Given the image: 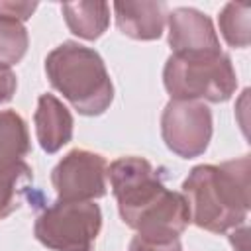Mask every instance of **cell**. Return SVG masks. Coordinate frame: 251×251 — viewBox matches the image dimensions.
Listing matches in <instances>:
<instances>
[{"label": "cell", "instance_id": "d6986e66", "mask_svg": "<svg viewBox=\"0 0 251 251\" xmlns=\"http://www.w3.org/2000/svg\"><path fill=\"white\" fill-rule=\"evenodd\" d=\"M247 233H249V229H247L245 224H241V226H237V227L231 229L229 241H231V245L235 247V251H247V239H249Z\"/></svg>", "mask_w": 251, "mask_h": 251}, {"label": "cell", "instance_id": "3957f363", "mask_svg": "<svg viewBox=\"0 0 251 251\" xmlns=\"http://www.w3.org/2000/svg\"><path fill=\"white\" fill-rule=\"evenodd\" d=\"M45 73L80 114L100 116L114 98V86L102 57L76 41H65L45 59Z\"/></svg>", "mask_w": 251, "mask_h": 251}, {"label": "cell", "instance_id": "ac0fdd59", "mask_svg": "<svg viewBox=\"0 0 251 251\" xmlns=\"http://www.w3.org/2000/svg\"><path fill=\"white\" fill-rule=\"evenodd\" d=\"M16 86H18V80H16L14 71L10 67L0 65V104L8 102L14 96Z\"/></svg>", "mask_w": 251, "mask_h": 251}, {"label": "cell", "instance_id": "e0dca14e", "mask_svg": "<svg viewBox=\"0 0 251 251\" xmlns=\"http://www.w3.org/2000/svg\"><path fill=\"white\" fill-rule=\"evenodd\" d=\"M129 251H182V249L178 239L155 241V239H145L141 235H135L129 243Z\"/></svg>", "mask_w": 251, "mask_h": 251}, {"label": "cell", "instance_id": "6da1fadb", "mask_svg": "<svg viewBox=\"0 0 251 251\" xmlns=\"http://www.w3.org/2000/svg\"><path fill=\"white\" fill-rule=\"evenodd\" d=\"M122 220L137 235L155 241L178 239L190 222L186 200L169 190L143 157H120L108 167Z\"/></svg>", "mask_w": 251, "mask_h": 251}, {"label": "cell", "instance_id": "30bf717a", "mask_svg": "<svg viewBox=\"0 0 251 251\" xmlns=\"http://www.w3.org/2000/svg\"><path fill=\"white\" fill-rule=\"evenodd\" d=\"M35 133L43 151L57 153L73 137V116L53 94H41L35 110Z\"/></svg>", "mask_w": 251, "mask_h": 251}, {"label": "cell", "instance_id": "8fae6325", "mask_svg": "<svg viewBox=\"0 0 251 251\" xmlns=\"http://www.w3.org/2000/svg\"><path fill=\"white\" fill-rule=\"evenodd\" d=\"M61 10L69 29L82 39L100 37L110 24V6L106 2H65Z\"/></svg>", "mask_w": 251, "mask_h": 251}, {"label": "cell", "instance_id": "7a4b0ae2", "mask_svg": "<svg viewBox=\"0 0 251 251\" xmlns=\"http://www.w3.org/2000/svg\"><path fill=\"white\" fill-rule=\"evenodd\" d=\"M249 157L243 155L222 165H198L182 182V196L190 222L198 227L224 233L247 220L251 204Z\"/></svg>", "mask_w": 251, "mask_h": 251}, {"label": "cell", "instance_id": "52a82bcc", "mask_svg": "<svg viewBox=\"0 0 251 251\" xmlns=\"http://www.w3.org/2000/svg\"><path fill=\"white\" fill-rule=\"evenodd\" d=\"M108 163L102 155L73 149L53 169L51 180L59 194V200L86 202L102 198L106 194Z\"/></svg>", "mask_w": 251, "mask_h": 251}, {"label": "cell", "instance_id": "8992f818", "mask_svg": "<svg viewBox=\"0 0 251 251\" xmlns=\"http://www.w3.org/2000/svg\"><path fill=\"white\" fill-rule=\"evenodd\" d=\"M161 133L165 145L178 157H198L212 137V112L198 100H171L161 116Z\"/></svg>", "mask_w": 251, "mask_h": 251}, {"label": "cell", "instance_id": "5bb4252c", "mask_svg": "<svg viewBox=\"0 0 251 251\" xmlns=\"http://www.w3.org/2000/svg\"><path fill=\"white\" fill-rule=\"evenodd\" d=\"M249 14H251V6L245 2H227L220 12V20H218L220 31L231 47L243 49L249 45L251 41Z\"/></svg>", "mask_w": 251, "mask_h": 251}, {"label": "cell", "instance_id": "5b68a950", "mask_svg": "<svg viewBox=\"0 0 251 251\" xmlns=\"http://www.w3.org/2000/svg\"><path fill=\"white\" fill-rule=\"evenodd\" d=\"M102 226V212L92 200H57L35 220L33 233L53 251H90Z\"/></svg>", "mask_w": 251, "mask_h": 251}, {"label": "cell", "instance_id": "4fadbf2b", "mask_svg": "<svg viewBox=\"0 0 251 251\" xmlns=\"http://www.w3.org/2000/svg\"><path fill=\"white\" fill-rule=\"evenodd\" d=\"M33 175L27 163H18L6 171H0V220L16 212L22 200L31 190Z\"/></svg>", "mask_w": 251, "mask_h": 251}, {"label": "cell", "instance_id": "7c38bea8", "mask_svg": "<svg viewBox=\"0 0 251 251\" xmlns=\"http://www.w3.org/2000/svg\"><path fill=\"white\" fill-rule=\"evenodd\" d=\"M29 153V135L25 122L14 110L0 112V171L24 161Z\"/></svg>", "mask_w": 251, "mask_h": 251}, {"label": "cell", "instance_id": "ba28073f", "mask_svg": "<svg viewBox=\"0 0 251 251\" xmlns=\"http://www.w3.org/2000/svg\"><path fill=\"white\" fill-rule=\"evenodd\" d=\"M169 43L173 53L220 51L212 20L194 8H176L169 14Z\"/></svg>", "mask_w": 251, "mask_h": 251}, {"label": "cell", "instance_id": "9c48e42d", "mask_svg": "<svg viewBox=\"0 0 251 251\" xmlns=\"http://www.w3.org/2000/svg\"><path fill=\"white\" fill-rule=\"evenodd\" d=\"M116 25L118 29L139 41L159 39L167 20L165 2H114Z\"/></svg>", "mask_w": 251, "mask_h": 251}, {"label": "cell", "instance_id": "2e32d148", "mask_svg": "<svg viewBox=\"0 0 251 251\" xmlns=\"http://www.w3.org/2000/svg\"><path fill=\"white\" fill-rule=\"evenodd\" d=\"M37 8V2H0V18L25 22Z\"/></svg>", "mask_w": 251, "mask_h": 251}, {"label": "cell", "instance_id": "277c9868", "mask_svg": "<svg viewBox=\"0 0 251 251\" xmlns=\"http://www.w3.org/2000/svg\"><path fill=\"white\" fill-rule=\"evenodd\" d=\"M173 100L226 102L237 86L231 59L222 53H173L163 71Z\"/></svg>", "mask_w": 251, "mask_h": 251}, {"label": "cell", "instance_id": "9a60e30c", "mask_svg": "<svg viewBox=\"0 0 251 251\" xmlns=\"http://www.w3.org/2000/svg\"><path fill=\"white\" fill-rule=\"evenodd\" d=\"M27 31L22 22L0 18V65H16L27 51Z\"/></svg>", "mask_w": 251, "mask_h": 251}]
</instances>
